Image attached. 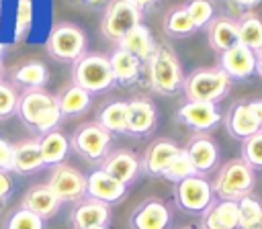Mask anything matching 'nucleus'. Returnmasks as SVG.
<instances>
[{
  "mask_svg": "<svg viewBox=\"0 0 262 229\" xmlns=\"http://www.w3.org/2000/svg\"><path fill=\"white\" fill-rule=\"evenodd\" d=\"M237 227H239V211L235 200L211 202L201 219V229H237Z\"/></svg>",
  "mask_w": 262,
  "mask_h": 229,
  "instance_id": "nucleus-21",
  "label": "nucleus"
},
{
  "mask_svg": "<svg viewBox=\"0 0 262 229\" xmlns=\"http://www.w3.org/2000/svg\"><path fill=\"white\" fill-rule=\"evenodd\" d=\"M147 74L151 88L162 96L176 94L184 84L182 65L172 47H168L166 43H156V49L147 59Z\"/></svg>",
  "mask_w": 262,
  "mask_h": 229,
  "instance_id": "nucleus-1",
  "label": "nucleus"
},
{
  "mask_svg": "<svg viewBox=\"0 0 262 229\" xmlns=\"http://www.w3.org/2000/svg\"><path fill=\"white\" fill-rule=\"evenodd\" d=\"M108 63H111L115 82H119L121 86H131L137 82L139 72H141V61L135 55H131L123 49H115L108 55Z\"/></svg>",
  "mask_w": 262,
  "mask_h": 229,
  "instance_id": "nucleus-26",
  "label": "nucleus"
},
{
  "mask_svg": "<svg viewBox=\"0 0 262 229\" xmlns=\"http://www.w3.org/2000/svg\"><path fill=\"white\" fill-rule=\"evenodd\" d=\"M141 10L129 0H108L102 16V33L111 41H121L131 29L141 25Z\"/></svg>",
  "mask_w": 262,
  "mask_h": 229,
  "instance_id": "nucleus-6",
  "label": "nucleus"
},
{
  "mask_svg": "<svg viewBox=\"0 0 262 229\" xmlns=\"http://www.w3.org/2000/svg\"><path fill=\"white\" fill-rule=\"evenodd\" d=\"M86 49V35L72 22H59L47 37V51L57 61H78Z\"/></svg>",
  "mask_w": 262,
  "mask_h": 229,
  "instance_id": "nucleus-5",
  "label": "nucleus"
},
{
  "mask_svg": "<svg viewBox=\"0 0 262 229\" xmlns=\"http://www.w3.org/2000/svg\"><path fill=\"white\" fill-rule=\"evenodd\" d=\"M6 229H43V219H39L37 215L20 207L10 215Z\"/></svg>",
  "mask_w": 262,
  "mask_h": 229,
  "instance_id": "nucleus-36",
  "label": "nucleus"
},
{
  "mask_svg": "<svg viewBox=\"0 0 262 229\" xmlns=\"http://www.w3.org/2000/svg\"><path fill=\"white\" fill-rule=\"evenodd\" d=\"M239 229H262V213H260L256 219H252L250 223H246V225H239Z\"/></svg>",
  "mask_w": 262,
  "mask_h": 229,
  "instance_id": "nucleus-43",
  "label": "nucleus"
},
{
  "mask_svg": "<svg viewBox=\"0 0 262 229\" xmlns=\"http://www.w3.org/2000/svg\"><path fill=\"white\" fill-rule=\"evenodd\" d=\"M70 149H72L70 147V139L57 129L41 135V139H39V151H41L43 166H53L55 168V166L63 164V159L68 157Z\"/></svg>",
  "mask_w": 262,
  "mask_h": 229,
  "instance_id": "nucleus-25",
  "label": "nucleus"
},
{
  "mask_svg": "<svg viewBox=\"0 0 262 229\" xmlns=\"http://www.w3.org/2000/svg\"><path fill=\"white\" fill-rule=\"evenodd\" d=\"M57 102V98L53 94H49L47 90L43 88H37V90H27L25 94L18 96V104H16V114L18 119L29 127L33 129L37 119Z\"/></svg>",
  "mask_w": 262,
  "mask_h": 229,
  "instance_id": "nucleus-17",
  "label": "nucleus"
},
{
  "mask_svg": "<svg viewBox=\"0 0 262 229\" xmlns=\"http://www.w3.org/2000/svg\"><path fill=\"white\" fill-rule=\"evenodd\" d=\"M237 43L248 47L254 55L262 51V18L256 14H244L237 20Z\"/></svg>",
  "mask_w": 262,
  "mask_h": 229,
  "instance_id": "nucleus-28",
  "label": "nucleus"
},
{
  "mask_svg": "<svg viewBox=\"0 0 262 229\" xmlns=\"http://www.w3.org/2000/svg\"><path fill=\"white\" fill-rule=\"evenodd\" d=\"M0 76H2V63H0Z\"/></svg>",
  "mask_w": 262,
  "mask_h": 229,
  "instance_id": "nucleus-47",
  "label": "nucleus"
},
{
  "mask_svg": "<svg viewBox=\"0 0 262 229\" xmlns=\"http://www.w3.org/2000/svg\"><path fill=\"white\" fill-rule=\"evenodd\" d=\"M174 200L176 204L192 215L205 213L213 202V188L203 176H188L174 186Z\"/></svg>",
  "mask_w": 262,
  "mask_h": 229,
  "instance_id": "nucleus-8",
  "label": "nucleus"
},
{
  "mask_svg": "<svg viewBox=\"0 0 262 229\" xmlns=\"http://www.w3.org/2000/svg\"><path fill=\"white\" fill-rule=\"evenodd\" d=\"M10 190H12V180H10V176H8V172H2V170H0V207H2L4 200L8 198Z\"/></svg>",
  "mask_w": 262,
  "mask_h": 229,
  "instance_id": "nucleus-41",
  "label": "nucleus"
},
{
  "mask_svg": "<svg viewBox=\"0 0 262 229\" xmlns=\"http://www.w3.org/2000/svg\"><path fill=\"white\" fill-rule=\"evenodd\" d=\"M129 2H131V4H135V6L143 12V10H147V8L151 6V2H154V0H129Z\"/></svg>",
  "mask_w": 262,
  "mask_h": 229,
  "instance_id": "nucleus-44",
  "label": "nucleus"
},
{
  "mask_svg": "<svg viewBox=\"0 0 262 229\" xmlns=\"http://www.w3.org/2000/svg\"><path fill=\"white\" fill-rule=\"evenodd\" d=\"M180 151L178 143L172 139H156L154 143L147 145L143 157L139 159L141 170L147 176H162V172L166 170V166L172 162V157Z\"/></svg>",
  "mask_w": 262,
  "mask_h": 229,
  "instance_id": "nucleus-18",
  "label": "nucleus"
},
{
  "mask_svg": "<svg viewBox=\"0 0 262 229\" xmlns=\"http://www.w3.org/2000/svg\"><path fill=\"white\" fill-rule=\"evenodd\" d=\"M0 55H2V45H0Z\"/></svg>",
  "mask_w": 262,
  "mask_h": 229,
  "instance_id": "nucleus-49",
  "label": "nucleus"
},
{
  "mask_svg": "<svg viewBox=\"0 0 262 229\" xmlns=\"http://www.w3.org/2000/svg\"><path fill=\"white\" fill-rule=\"evenodd\" d=\"M256 74L262 78V51L256 55Z\"/></svg>",
  "mask_w": 262,
  "mask_h": 229,
  "instance_id": "nucleus-45",
  "label": "nucleus"
},
{
  "mask_svg": "<svg viewBox=\"0 0 262 229\" xmlns=\"http://www.w3.org/2000/svg\"><path fill=\"white\" fill-rule=\"evenodd\" d=\"M248 104H250V110L254 112V117H256V121H258V125H260V129H262V98L252 100V102H248Z\"/></svg>",
  "mask_w": 262,
  "mask_h": 229,
  "instance_id": "nucleus-42",
  "label": "nucleus"
},
{
  "mask_svg": "<svg viewBox=\"0 0 262 229\" xmlns=\"http://www.w3.org/2000/svg\"><path fill=\"white\" fill-rule=\"evenodd\" d=\"M12 157H14V145L0 137V170L12 172Z\"/></svg>",
  "mask_w": 262,
  "mask_h": 229,
  "instance_id": "nucleus-40",
  "label": "nucleus"
},
{
  "mask_svg": "<svg viewBox=\"0 0 262 229\" xmlns=\"http://www.w3.org/2000/svg\"><path fill=\"white\" fill-rule=\"evenodd\" d=\"M254 186H256V174L242 157H233L225 162L211 184L213 194H217L219 200H235V202L252 194Z\"/></svg>",
  "mask_w": 262,
  "mask_h": 229,
  "instance_id": "nucleus-2",
  "label": "nucleus"
},
{
  "mask_svg": "<svg viewBox=\"0 0 262 229\" xmlns=\"http://www.w3.org/2000/svg\"><path fill=\"white\" fill-rule=\"evenodd\" d=\"M39 168H43L41 151H39V139H27L14 145V157H12V172L16 174H33Z\"/></svg>",
  "mask_w": 262,
  "mask_h": 229,
  "instance_id": "nucleus-27",
  "label": "nucleus"
},
{
  "mask_svg": "<svg viewBox=\"0 0 262 229\" xmlns=\"http://www.w3.org/2000/svg\"><path fill=\"white\" fill-rule=\"evenodd\" d=\"M184 8H186L194 29H203L215 18V10H213V4L209 0H190Z\"/></svg>",
  "mask_w": 262,
  "mask_h": 229,
  "instance_id": "nucleus-35",
  "label": "nucleus"
},
{
  "mask_svg": "<svg viewBox=\"0 0 262 229\" xmlns=\"http://www.w3.org/2000/svg\"><path fill=\"white\" fill-rule=\"evenodd\" d=\"M108 219H111V207L94 198H82L72 211L74 229H90V227L106 225Z\"/></svg>",
  "mask_w": 262,
  "mask_h": 229,
  "instance_id": "nucleus-22",
  "label": "nucleus"
},
{
  "mask_svg": "<svg viewBox=\"0 0 262 229\" xmlns=\"http://www.w3.org/2000/svg\"><path fill=\"white\" fill-rule=\"evenodd\" d=\"M12 80H14V84L25 86L27 90H37V88H43L47 84L49 70L43 61H27L14 70Z\"/></svg>",
  "mask_w": 262,
  "mask_h": 229,
  "instance_id": "nucleus-30",
  "label": "nucleus"
},
{
  "mask_svg": "<svg viewBox=\"0 0 262 229\" xmlns=\"http://www.w3.org/2000/svg\"><path fill=\"white\" fill-rule=\"evenodd\" d=\"M70 147L88 162H102L111 147V133L102 129L96 121L84 123L74 131Z\"/></svg>",
  "mask_w": 262,
  "mask_h": 229,
  "instance_id": "nucleus-7",
  "label": "nucleus"
},
{
  "mask_svg": "<svg viewBox=\"0 0 262 229\" xmlns=\"http://www.w3.org/2000/svg\"><path fill=\"white\" fill-rule=\"evenodd\" d=\"M57 106L61 117H74V114H82L88 106H90V92H86L84 88L70 84L68 88H63L57 96Z\"/></svg>",
  "mask_w": 262,
  "mask_h": 229,
  "instance_id": "nucleus-29",
  "label": "nucleus"
},
{
  "mask_svg": "<svg viewBox=\"0 0 262 229\" xmlns=\"http://www.w3.org/2000/svg\"><path fill=\"white\" fill-rule=\"evenodd\" d=\"M31 18H33V6H31V0H18V6H16V41H20L25 37V33L29 31V25H31Z\"/></svg>",
  "mask_w": 262,
  "mask_h": 229,
  "instance_id": "nucleus-39",
  "label": "nucleus"
},
{
  "mask_svg": "<svg viewBox=\"0 0 262 229\" xmlns=\"http://www.w3.org/2000/svg\"><path fill=\"white\" fill-rule=\"evenodd\" d=\"M96 123L102 129H106L111 135L113 133H125V129H127V102H123V100L108 102L98 112Z\"/></svg>",
  "mask_w": 262,
  "mask_h": 229,
  "instance_id": "nucleus-31",
  "label": "nucleus"
},
{
  "mask_svg": "<svg viewBox=\"0 0 262 229\" xmlns=\"http://www.w3.org/2000/svg\"><path fill=\"white\" fill-rule=\"evenodd\" d=\"M242 159L252 170H262V129L242 143Z\"/></svg>",
  "mask_w": 262,
  "mask_h": 229,
  "instance_id": "nucleus-34",
  "label": "nucleus"
},
{
  "mask_svg": "<svg viewBox=\"0 0 262 229\" xmlns=\"http://www.w3.org/2000/svg\"><path fill=\"white\" fill-rule=\"evenodd\" d=\"M16 104H18V94L16 90L6 84L0 82V119H8L16 112Z\"/></svg>",
  "mask_w": 262,
  "mask_h": 229,
  "instance_id": "nucleus-37",
  "label": "nucleus"
},
{
  "mask_svg": "<svg viewBox=\"0 0 262 229\" xmlns=\"http://www.w3.org/2000/svg\"><path fill=\"white\" fill-rule=\"evenodd\" d=\"M170 221H172L170 209L160 198L143 200L131 215L133 229H168Z\"/></svg>",
  "mask_w": 262,
  "mask_h": 229,
  "instance_id": "nucleus-15",
  "label": "nucleus"
},
{
  "mask_svg": "<svg viewBox=\"0 0 262 229\" xmlns=\"http://www.w3.org/2000/svg\"><path fill=\"white\" fill-rule=\"evenodd\" d=\"M119 49L135 55L141 63H147V59L151 57V53L156 49V43H154L149 29L145 25H137L119 41Z\"/></svg>",
  "mask_w": 262,
  "mask_h": 229,
  "instance_id": "nucleus-24",
  "label": "nucleus"
},
{
  "mask_svg": "<svg viewBox=\"0 0 262 229\" xmlns=\"http://www.w3.org/2000/svg\"><path fill=\"white\" fill-rule=\"evenodd\" d=\"M158 123V110L147 98H133L127 102V135L143 137L154 131Z\"/></svg>",
  "mask_w": 262,
  "mask_h": 229,
  "instance_id": "nucleus-11",
  "label": "nucleus"
},
{
  "mask_svg": "<svg viewBox=\"0 0 262 229\" xmlns=\"http://www.w3.org/2000/svg\"><path fill=\"white\" fill-rule=\"evenodd\" d=\"M20 207L27 209V211H31L33 215H37L39 219L45 221V219L53 217L59 211L61 200L51 192V188L47 184H35V186H31L25 192Z\"/></svg>",
  "mask_w": 262,
  "mask_h": 229,
  "instance_id": "nucleus-19",
  "label": "nucleus"
},
{
  "mask_svg": "<svg viewBox=\"0 0 262 229\" xmlns=\"http://www.w3.org/2000/svg\"><path fill=\"white\" fill-rule=\"evenodd\" d=\"M237 211H239V225H246V223H250L252 219H256L262 213V202L254 194H248V196L237 200Z\"/></svg>",
  "mask_w": 262,
  "mask_h": 229,
  "instance_id": "nucleus-38",
  "label": "nucleus"
},
{
  "mask_svg": "<svg viewBox=\"0 0 262 229\" xmlns=\"http://www.w3.org/2000/svg\"><path fill=\"white\" fill-rule=\"evenodd\" d=\"M219 67L229 76V80H246L256 72V55L248 47L235 43L221 53Z\"/></svg>",
  "mask_w": 262,
  "mask_h": 229,
  "instance_id": "nucleus-16",
  "label": "nucleus"
},
{
  "mask_svg": "<svg viewBox=\"0 0 262 229\" xmlns=\"http://www.w3.org/2000/svg\"><path fill=\"white\" fill-rule=\"evenodd\" d=\"M207 39L209 45L217 51L223 53L229 47L237 43V22L229 16H217L207 25Z\"/></svg>",
  "mask_w": 262,
  "mask_h": 229,
  "instance_id": "nucleus-23",
  "label": "nucleus"
},
{
  "mask_svg": "<svg viewBox=\"0 0 262 229\" xmlns=\"http://www.w3.org/2000/svg\"><path fill=\"white\" fill-rule=\"evenodd\" d=\"M229 88L231 80L221 67L194 70L192 74H188V78H184L182 84L184 96L192 102H217L229 92Z\"/></svg>",
  "mask_w": 262,
  "mask_h": 229,
  "instance_id": "nucleus-3",
  "label": "nucleus"
},
{
  "mask_svg": "<svg viewBox=\"0 0 262 229\" xmlns=\"http://www.w3.org/2000/svg\"><path fill=\"white\" fill-rule=\"evenodd\" d=\"M225 129L231 137L246 141L248 137H252L254 133L260 131V125H258L254 112L250 110L248 102H235V104H231V108L225 114Z\"/></svg>",
  "mask_w": 262,
  "mask_h": 229,
  "instance_id": "nucleus-20",
  "label": "nucleus"
},
{
  "mask_svg": "<svg viewBox=\"0 0 262 229\" xmlns=\"http://www.w3.org/2000/svg\"><path fill=\"white\" fill-rule=\"evenodd\" d=\"M192 31H196V29H194V25H192V20H190V16H188L184 6L166 14V18H164V33L166 35H170V37H186Z\"/></svg>",
  "mask_w": 262,
  "mask_h": 229,
  "instance_id": "nucleus-32",
  "label": "nucleus"
},
{
  "mask_svg": "<svg viewBox=\"0 0 262 229\" xmlns=\"http://www.w3.org/2000/svg\"><path fill=\"white\" fill-rule=\"evenodd\" d=\"M184 151L188 153L194 170L199 176L203 174H209L217 168L219 164V149H217V143L207 135V133H196L188 145L184 147Z\"/></svg>",
  "mask_w": 262,
  "mask_h": 229,
  "instance_id": "nucleus-13",
  "label": "nucleus"
},
{
  "mask_svg": "<svg viewBox=\"0 0 262 229\" xmlns=\"http://www.w3.org/2000/svg\"><path fill=\"white\" fill-rule=\"evenodd\" d=\"M180 229H192V227H180Z\"/></svg>",
  "mask_w": 262,
  "mask_h": 229,
  "instance_id": "nucleus-48",
  "label": "nucleus"
},
{
  "mask_svg": "<svg viewBox=\"0 0 262 229\" xmlns=\"http://www.w3.org/2000/svg\"><path fill=\"white\" fill-rule=\"evenodd\" d=\"M100 170L127 186V184H131L137 178L141 166H139V157L133 151L117 149V151L106 153V157L100 162Z\"/></svg>",
  "mask_w": 262,
  "mask_h": 229,
  "instance_id": "nucleus-14",
  "label": "nucleus"
},
{
  "mask_svg": "<svg viewBox=\"0 0 262 229\" xmlns=\"http://www.w3.org/2000/svg\"><path fill=\"white\" fill-rule=\"evenodd\" d=\"M178 121L192 131L205 133L221 121V112L215 102H192L188 100L178 108Z\"/></svg>",
  "mask_w": 262,
  "mask_h": 229,
  "instance_id": "nucleus-10",
  "label": "nucleus"
},
{
  "mask_svg": "<svg viewBox=\"0 0 262 229\" xmlns=\"http://www.w3.org/2000/svg\"><path fill=\"white\" fill-rule=\"evenodd\" d=\"M90 229H106V225H98V227H90Z\"/></svg>",
  "mask_w": 262,
  "mask_h": 229,
  "instance_id": "nucleus-46",
  "label": "nucleus"
},
{
  "mask_svg": "<svg viewBox=\"0 0 262 229\" xmlns=\"http://www.w3.org/2000/svg\"><path fill=\"white\" fill-rule=\"evenodd\" d=\"M90 2H96V0H90Z\"/></svg>",
  "mask_w": 262,
  "mask_h": 229,
  "instance_id": "nucleus-50",
  "label": "nucleus"
},
{
  "mask_svg": "<svg viewBox=\"0 0 262 229\" xmlns=\"http://www.w3.org/2000/svg\"><path fill=\"white\" fill-rule=\"evenodd\" d=\"M72 78L76 86L84 88L90 94L104 92L115 84L108 57L100 53H84L78 61H74Z\"/></svg>",
  "mask_w": 262,
  "mask_h": 229,
  "instance_id": "nucleus-4",
  "label": "nucleus"
},
{
  "mask_svg": "<svg viewBox=\"0 0 262 229\" xmlns=\"http://www.w3.org/2000/svg\"><path fill=\"white\" fill-rule=\"evenodd\" d=\"M47 186L61 202H80L86 196V176L68 164L53 168Z\"/></svg>",
  "mask_w": 262,
  "mask_h": 229,
  "instance_id": "nucleus-9",
  "label": "nucleus"
},
{
  "mask_svg": "<svg viewBox=\"0 0 262 229\" xmlns=\"http://www.w3.org/2000/svg\"><path fill=\"white\" fill-rule=\"evenodd\" d=\"M127 192V186L121 184L119 180H115L113 176H108L106 172H102L100 168L94 170L90 176H86V196L94 198L98 202L104 204H115L119 202Z\"/></svg>",
  "mask_w": 262,
  "mask_h": 229,
  "instance_id": "nucleus-12",
  "label": "nucleus"
},
{
  "mask_svg": "<svg viewBox=\"0 0 262 229\" xmlns=\"http://www.w3.org/2000/svg\"><path fill=\"white\" fill-rule=\"evenodd\" d=\"M162 176H164L166 180H170V182L176 184V182H180V180H184V178H188V176H196V170H194V166H192L188 153H186L184 149H180V151L172 157V162L166 166V170L162 172Z\"/></svg>",
  "mask_w": 262,
  "mask_h": 229,
  "instance_id": "nucleus-33",
  "label": "nucleus"
}]
</instances>
